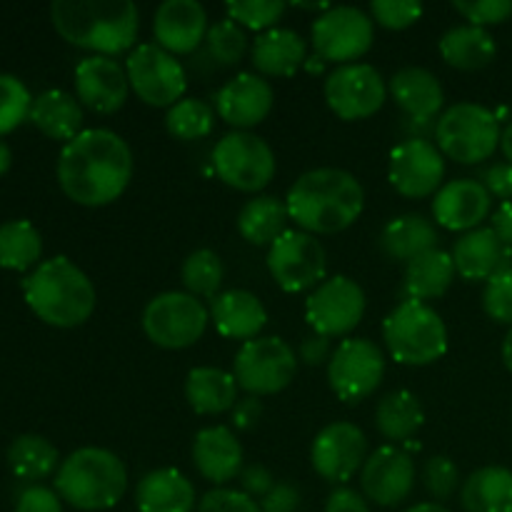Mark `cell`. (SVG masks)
<instances>
[{
    "instance_id": "obj_1",
    "label": "cell",
    "mask_w": 512,
    "mask_h": 512,
    "mask_svg": "<svg viewBox=\"0 0 512 512\" xmlns=\"http://www.w3.org/2000/svg\"><path fill=\"white\" fill-rule=\"evenodd\" d=\"M133 178V153L108 128L83 130L65 143L58 158V183L73 203L103 208L118 200Z\"/></svg>"
},
{
    "instance_id": "obj_2",
    "label": "cell",
    "mask_w": 512,
    "mask_h": 512,
    "mask_svg": "<svg viewBox=\"0 0 512 512\" xmlns=\"http://www.w3.org/2000/svg\"><path fill=\"white\" fill-rule=\"evenodd\" d=\"M290 220L310 235H335L360 218L365 205L363 185L340 168H318L300 175L288 190Z\"/></svg>"
},
{
    "instance_id": "obj_3",
    "label": "cell",
    "mask_w": 512,
    "mask_h": 512,
    "mask_svg": "<svg viewBox=\"0 0 512 512\" xmlns=\"http://www.w3.org/2000/svg\"><path fill=\"white\" fill-rule=\"evenodd\" d=\"M50 18L70 45L105 58L133 48L140 28L133 0H55Z\"/></svg>"
},
{
    "instance_id": "obj_4",
    "label": "cell",
    "mask_w": 512,
    "mask_h": 512,
    "mask_svg": "<svg viewBox=\"0 0 512 512\" xmlns=\"http://www.w3.org/2000/svg\"><path fill=\"white\" fill-rule=\"evenodd\" d=\"M23 295L28 308L53 328H78L95 310L93 283L65 255L40 263L23 280Z\"/></svg>"
},
{
    "instance_id": "obj_5",
    "label": "cell",
    "mask_w": 512,
    "mask_h": 512,
    "mask_svg": "<svg viewBox=\"0 0 512 512\" xmlns=\"http://www.w3.org/2000/svg\"><path fill=\"white\" fill-rule=\"evenodd\" d=\"M60 500L85 512L110 510L128 490L123 460L105 448H80L63 460L55 478Z\"/></svg>"
},
{
    "instance_id": "obj_6",
    "label": "cell",
    "mask_w": 512,
    "mask_h": 512,
    "mask_svg": "<svg viewBox=\"0 0 512 512\" xmlns=\"http://www.w3.org/2000/svg\"><path fill=\"white\" fill-rule=\"evenodd\" d=\"M383 340L400 365H430L448 350V328L438 310L420 300H403L383 320Z\"/></svg>"
},
{
    "instance_id": "obj_7",
    "label": "cell",
    "mask_w": 512,
    "mask_h": 512,
    "mask_svg": "<svg viewBox=\"0 0 512 512\" xmlns=\"http://www.w3.org/2000/svg\"><path fill=\"white\" fill-rule=\"evenodd\" d=\"M500 120L493 110L478 103H458L440 115L435 125L438 150L463 165L488 160L500 145Z\"/></svg>"
},
{
    "instance_id": "obj_8",
    "label": "cell",
    "mask_w": 512,
    "mask_h": 512,
    "mask_svg": "<svg viewBox=\"0 0 512 512\" xmlns=\"http://www.w3.org/2000/svg\"><path fill=\"white\" fill-rule=\"evenodd\" d=\"M218 178L240 193H260L275 175L273 148L248 130L223 135L213 150Z\"/></svg>"
},
{
    "instance_id": "obj_9",
    "label": "cell",
    "mask_w": 512,
    "mask_h": 512,
    "mask_svg": "<svg viewBox=\"0 0 512 512\" xmlns=\"http://www.w3.org/2000/svg\"><path fill=\"white\" fill-rule=\"evenodd\" d=\"M205 328L208 310L190 293H160L143 310V330L158 348H190L203 338Z\"/></svg>"
},
{
    "instance_id": "obj_10",
    "label": "cell",
    "mask_w": 512,
    "mask_h": 512,
    "mask_svg": "<svg viewBox=\"0 0 512 512\" xmlns=\"http://www.w3.org/2000/svg\"><path fill=\"white\" fill-rule=\"evenodd\" d=\"M298 373V355L283 338H255L238 350L233 375L243 390L260 398L288 388Z\"/></svg>"
},
{
    "instance_id": "obj_11",
    "label": "cell",
    "mask_w": 512,
    "mask_h": 512,
    "mask_svg": "<svg viewBox=\"0 0 512 512\" xmlns=\"http://www.w3.org/2000/svg\"><path fill=\"white\" fill-rule=\"evenodd\" d=\"M125 73L135 95L153 108H173L183 100L185 88H188L183 65L175 60V55L155 43L138 45L128 55Z\"/></svg>"
},
{
    "instance_id": "obj_12",
    "label": "cell",
    "mask_w": 512,
    "mask_h": 512,
    "mask_svg": "<svg viewBox=\"0 0 512 512\" xmlns=\"http://www.w3.org/2000/svg\"><path fill=\"white\" fill-rule=\"evenodd\" d=\"M385 375V358L368 338H348L333 350L328 363V383L343 403L355 405L378 390Z\"/></svg>"
},
{
    "instance_id": "obj_13",
    "label": "cell",
    "mask_w": 512,
    "mask_h": 512,
    "mask_svg": "<svg viewBox=\"0 0 512 512\" xmlns=\"http://www.w3.org/2000/svg\"><path fill=\"white\" fill-rule=\"evenodd\" d=\"M268 270L285 293H305L325 280V250L305 230H285L268 250Z\"/></svg>"
},
{
    "instance_id": "obj_14",
    "label": "cell",
    "mask_w": 512,
    "mask_h": 512,
    "mask_svg": "<svg viewBox=\"0 0 512 512\" xmlns=\"http://www.w3.org/2000/svg\"><path fill=\"white\" fill-rule=\"evenodd\" d=\"M365 315V293L355 280L345 275L323 280L305 300V320L313 333L325 338L348 335L358 328Z\"/></svg>"
},
{
    "instance_id": "obj_15",
    "label": "cell",
    "mask_w": 512,
    "mask_h": 512,
    "mask_svg": "<svg viewBox=\"0 0 512 512\" xmlns=\"http://www.w3.org/2000/svg\"><path fill=\"white\" fill-rule=\"evenodd\" d=\"M313 45L323 60L350 65L373 45V18L353 5H335L313 23Z\"/></svg>"
},
{
    "instance_id": "obj_16",
    "label": "cell",
    "mask_w": 512,
    "mask_h": 512,
    "mask_svg": "<svg viewBox=\"0 0 512 512\" xmlns=\"http://www.w3.org/2000/svg\"><path fill=\"white\" fill-rule=\"evenodd\" d=\"M385 80L373 65H340L325 80V100L340 120H365L378 113L385 103Z\"/></svg>"
},
{
    "instance_id": "obj_17",
    "label": "cell",
    "mask_w": 512,
    "mask_h": 512,
    "mask_svg": "<svg viewBox=\"0 0 512 512\" xmlns=\"http://www.w3.org/2000/svg\"><path fill=\"white\" fill-rule=\"evenodd\" d=\"M445 175V160L438 145L425 138H408L390 153V185L405 198H428L438 193Z\"/></svg>"
},
{
    "instance_id": "obj_18",
    "label": "cell",
    "mask_w": 512,
    "mask_h": 512,
    "mask_svg": "<svg viewBox=\"0 0 512 512\" xmlns=\"http://www.w3.org/2000/svg\"><path fill=\"white\" fill-rule=\"evenodd\" d=\"M315 473L328 483H348L368 460V440L353 423H330L315 435L310 448Z\"/></svg>"
},
{
    "instance_id": "obj_19",
    "label": "cell",
    "mask_w": 512,
    "mask_h": 512,
    "mask_svg": "<svg viewBox=\"0 0 512 512\" xmlns=\"http://www.w3.org/2000/svg\"><path fill=\"white\" fill-rule=\"evenodd\" d=\"M360 485L368 500L395 508L405 503L415 488V463L398 445H383L368 455L360 470Z\"/></svg>"
},
{
    "instance_id": "obj_20",
    "label": "cell",
    "mask_w": 512,
    "mask_h": 512,
    "mask_svg": "<svg viewBox=\"0 0 512 512\" xmlns=\"http://www.w3.org/2000/svg\"><path fill=\"white\" fill-rule=\"evenodd\" d=\"M128 88V73L113 58L90 55V58L80 60L75 68L78 100L93 113L110 115L123 108L128 100Z\"/></svg>"
},
{
    "instance_id": "obj_21",
    "label": "cell",
    "mask_w": 512,
    "mask_h": 512,
    "mask_svg": "<svg viewBox=\"0 0 512 512\" xmlns=\"http://www.w3.org/2000/svg\"><path fill=\"white\" fill-rule=\"evenodd\" d=\"M273 88L265 78L255 73H240L223 85L215 95L218 115L238 130L255 128L273 110Z\"/></svg>"
},
{
    "instance_id": "obj_22",
    "label": "cell",
    "mask_w": 512,
    "mask_h": 512,
    "mask_svg": "<svg viewBox=\"0 0 512 512\" xmlns=\"http://www.w3.org/2000/svg\"><path fill=\"white\" fill-rule=\"evenodd\" d=\"M490 213V193L480 180L458 178L445 183L435 193L433 215L440 228L453 233H470L478 230L480 223Z\"/></svg>"
},
{
    "instance_id": "obj_23",
    "label": "cell",
    "mask_w": 512,
    "mask_h": 512,
    "mask_svg": "<svg viewBox=\"0 0 512 512\" xmlns=\"http://www.w3.org/2000/svg\"><path fill=\"white\" fill-rule=\"evenodd\" d=\"M153 33L170 55L193 53L208 35V15L198 0H165L155 10Z\"/></svg>"
},
{
    "instance_id": "obj_24",
    "label": "cell",
    "mask_w": 512,
    "mask_h": 512,
    "mask_svg": "<svg viewBox=\"0 0 512 512\" xmlns=\"http://www.w3.org/2000/svg\"><path fill=\"white\" fill-rule=\"evenodd\" d=\"M512 248L495 235L493 228H478L465 233L453 248V263L460 278L468 283H488L500 270L510 268Z\"/></svg>"
},
{
    "instance_id": "obj_25",
    "label": "cell",
    "mask_w": 512,
    "mask_h": 512,
    "mask_svg": "<svg viewBox=\"0 0 512 512\" xmlns=\"http://www.w3.org/2000/svg\"><path fill=\"white\" fill-rule=\"evenodd\" d=\"M193 463L208 483L225 485L243 473V445L225 425H213L195 435Z\"/></svg>"
},
{
    "instance_id": "obj_26",
    "label": "cell",
    "mask_w": 512,
    "mask_h": 512,
    "mask_svg": "<svg viewBox=\"0 0 512 512\" xmlns=\"http://www.w3.org/2000/svg\"><path fill=\"white\" fill-rule=\"evenodd\" d=\"M210 320L223 338L248 343L268 325V310L250 290H225L210 303Z\"/></svg>"
},
{
    "instance_id": "obj_27",
    "label": "cell",
    "mask_w": 512,
    "mask_h": 512,
    "mask_svg": "<svg viewBox=\"0 0 512 512\" xmlns=\"http://www.w3.org/2000/svg\"><path fill=\"white\" fill-rule=\"evenodd\" d=\"M390 95L415 123H428L443 108V85L430 70L403 68L390 78Z\"/></svg>"
},
{
    "instance_id": "obj_28",
    "label": "cell",
    "mask_w": 512,
    "mask_h": 512,
    "mask_svg": "<svg viewBox=\"0 0 512 512\" xmlns=\"http://www.w3.org/2000/svg\"><path fill=\"white\" fill-rule=\"evenodd\" d=\"M135 508L138 512H193L195 488L180 470H153L138 483Z\"/></svg>"
},
{
    "instance_id": "obj_29",
    "label": "cell",
    "mask_w": 512,
    "mask_h": 512,
    "mask_svg": "<svg viewBox=\"0 0 512 512\" xmlns=\"http://www.w3.org/2000/svg\"><path fill=\"white\" fill-rule=\"evenodd\" d=\"M308 45L295 30L270 28L260 33L253 43V65L258 73L273 78H290L305 65Z\"/></svg>"
},
{
    "instance_id": "obj_30",
    "label": "cell",
    "mask_w": 512,
    "mask_h": 512,
    "mask_svg": "<svg viewBox=\"0 0 512 512\" xmlns=\"http://www.w3.org/2000/svg\"><path fill=\"white\" fill-rule=\"evenodd\" d=\"M378 245L385 258L395 260V263H410L418 255L438 248V230L423 215H398L385 225Z\"/></svg>"
},
{
    "instance_id": "obj_31",
    "label": "cell",
    "mask_w": 512,
    "mask_h": 512,
    "mask_svg": "<svg viewBox=\"0 0 512 512\" xmlns=\"http://www.w3.org/2000/svg\"><path fill=\"white\" fill-rule=\"evenodd\" d=\"M30 123L48 138L70 143L83 133L80 130L83 128V108H80L78 98L65 90H45L38 98H33Z\"/></svg>"
},
{
    "instance_id": "obj_32",
    "label": "cell",
    "mask_w": 512,
    "mask_h": 512,
    "mask_svg": "<svg viewBox=\"0 0 512 512\" xmlns=\"http://www.w3.org/2000/svg\"><path fill=\"white\" fill-rule=\"evenodd\" d=\"M185 400L198 415H220L238 403V380L220 368H193L185 378Z\"/></svg>"
},
{
    "instance_id": "obj_33",
    "label": "cell",
    "mask_w": 512,
    "mask_h": 512,
    "mask_svg": "<svg viewBox=\"0 0 512 512\" xmlns=\"http://www.w3.org/2000/svg\"><path fill=\"white\" fill-rule=\"evenodd\" d=\"M455 273L458 270H455L453 255L440 248L428 250V253L410 260L408 268H405V295H408V300H420V303L443 298L453 285Z\"/></svg>"
},
{
    "instance_id": "obj_34",
    "label": "cell",
    "mask_w": 512,
    "mask_h": 512,
    "mask_svg": "<svg viewBox=\"0 0 512 512\" xmlns=\"http://www.w3.org/2000/svg\"><path fill=\"white\" fill-rule=\"evenodd\" d=\"M465 512H512V470L485 465L460 488Z\"/></svg>"
},
{
    "instance_id": "obj_35",
    "label": "cell",
    "mask_w": 512,
    "mask_h": 512,
    "mask_svg": "<svg viewBox=\"0 0 512 512\" xmlns=\"http://www.w3.org/2000/svg\"><path fill=\"white\" fill-rule=\"evenodd\" d=\"M495 53V38L478 25H458L440 38V55L450 68L480 70L493 63Z\"/></svg>"
},
{
    "instance_id": "obj_36",
    "label": "cell",
    "mask_w": 512,
    "mask_h": 512,
    "mask_svg": "<svg viewBox=\"0 0 512 512\" xmlns=\"http://www.w3.org/2000/svg\"><path fill=\"white\" fill-rule=\"evenodd\" d=\"M425 423L423 403L410 390H395L388 393L378 403L375 410V428L383 438L393 440V443H405L413 438Z\"/></svg>"
},
{
    "instance_id": "obj_37",
    "label": "cell",
    "mask_w": 512,
    "mask_h": 512,
    "mask_svg": "<svg viewBox=\"0 0 512 512\" xmlns=\"http://www.w3.org/2000/svg\"><path fill=\"white\" fill-rule=\"evenodd\" d=\"M288 205L275 195H258L248 200L238 215V230L250 245H273L288 225Z\"/></svg>"
},
{
    "instance_id": "obj_38",
    "label": "cell",
    "mask_w": 512,
    "mask_h": 512,
    "mask_svg": "<svg viewBox=\"0 0 512 512\" xmlns=\"http://www.w3.org/2000/svg\"><path fill=\"white\" fill-rule=\"evenodd\" d=\"M43 255V238L30 220H8L0 225V268L23 270L33 268Z\"/></svg>"
},
{
    "instance_id": "obj_39",
    "label": "cell",
    "mask_w": 512,
    "mask_h": 512,
    "mask_svg": "<svg viewBox=\"0 0 512 512\" xmlns=\"http://www.w3.org/2000/svg\"><path fill=\"white\" fill-rule=\"evenodd\" d=\"M8 465L15 478L43 480L58 465V450L43 435H20L8 448Z\"/></svg>"
},
{
    "instance_id": "obj_40",
    "label": "cell",
    "mask_w": 512,
    "mask_h": 512,
    "mask_svg": "<svg viewBox=\"0 0 512 512\" xmlns=\"http://www.w3.org/2000/svg\"><path fill=\"white\" fill-rule=\"evenodd\" d=\"M180 278L195 298H218L220 283H223V260L218 253L200 248L185 258L180 268Z\"/></svg>"
},
{
    "instance_id": "obj_41",
    "label": "cell",
    "mask_w": 512,
    "mask_h": 512,
    "mask_svg": "<svg viewBox=\"0 0 512 512\" xmlns=\"http://www.w3.org/2000/svg\"><path fill=\"white\" fill-rule=\"evenodd\" d=\"M215 125V113L208 103L198 98H183L168 108L165 115V128L178 140H200L210 135Z\"/></svg>"
},
{
    "instance_id": "obj_42",
    "label": "cell",
    "mask_w": 512,
    "mask_h": 512,
    "mask_svg": "<svg viewBox=\"0 0 512 512\" xmlns=\"http://www.w3.org/2000/svg\"><path fill=\"white\" fill-rule=\"evenodd\" d=\"M205 45H208L210 58L218 65H235L248 53V38L233 20H220V23L210 25Z\"/></svg>"
},
{
    "instance_id": "obj_43",
    "label": "cell",
    "mask_w": 512,
    "mask_h": 512,
    "mask_svg": "<svg viewBox=\"0 0 512 512\" xmlns=\"http://www.w3.org/2000/svg\"><path fill=\"white\" fill-rule=\"evenodd\" d=\"M30 108H33V98L23 80L0 73V135L10 133L25 118H30Z\"/></svg>"
},
{
    "instance_id": "obj_44",
    "label": "cell",
    "mask_w": 512,
    "mask_h": 512,
    "mask_svg": "<svg viewBox=\"0 0 512 512\" xmlns=\"http://www.w3.org/2000/svg\"><path fill=\"white\" fill-rule=\"evenodd\" d=\"M228 20L250 30H270L285 13L283 0H238L225 5Z\"/></svg>"
},
{
    "instance_id": "obj_45",
    "label": "cell",
    "mask_w": 512,
    "mask_h": 512,
    "mask_svg": "<svg viewBox=\"0 0 512 512\" xmlns=\"http://www.w3.org/2000/svg\"><path fill=\"white\" fill-rule=\"evenodd\" d=\"M483 308L495 323L512 325V265L485 283Z\"/></svg>"
},
{
    "instance_id": "obj_46",
    "label": "cell",
    "mask_w": 512,
    "mask_h": 512,
    "mask_svg": "<svg viewBox=\"0 0 512 512\" xmlns=\"http://www.w3.org/2000/svg\"><path fill=\"white\" fill-rule=\"evenodd\" d=\"M373 23L388 30H405L423 15V5L415 0H373L370 3Z\"/></svg>"
},
{
    "instance_id": "obj_47",
    "label": "cell",
    "mask_w": 512,
    "mask_h": 512,
    "mask_svg": "<svg viewBox=\"0 0 512 512\" xmlns=\"http://www.w3.org/2000/svg\"><path fill=\"white\" fill-rule=\"evenodd\" d=\"M423 483L435 500H448L450 495L458 490V465L450 458H445V455H435V458H430L428 463H425Z\"/></svg>"
},
{
    "instance_id": "obj_48",
    "label": "cell",
    "mask_w": 512,
    "mask_h": 512,
    "mask_svg": "<svg viewBox=\"0 0 512 512\" xmlns=\"http://www.w3.org/2000/svg\"><path fill=\"white\" fill-rule=\"evenodd\" d=\"M453 8L463 15L465 20H470V25H498L512 15V0H458L453 3Z\"/></svg>"
},
{
    "instance_id": "obj_49",
    "label": "cell",
    "mask_w": 512,
    "mask_h": 512,
    "mask_svg": "<svg viewBox=\"0 0 512 512\" xmlns=\"http://www.w3.org/2000/svg\"><path fill=\"white\" fill-rule=\"evenodd\" d=\"M198 512H260V505L243 490L215 488L200 498Z\"/></svg>"
},
{
    "instance_id": "obj_50",
    "label": "cell",
    "mask_w": 512,
    "mask_h": 512,
    "mask_svg": "<svg viewBox=\"0 0 512 512\" xmlns=\"http://www.w3.org/2000/svg\"><path fill=\"white\" fill-rule=\"evenodd\" d=\"M15 512H63V505H60L58 493L43 488V485H33L20 493Z\"/></svg>"
},
{
    "instance_id": "obj_51",
    "label": "cell",
    "mask_w": 512,
    "mask_h": 512,
    "mask_svg": "<svg viewBox=\"0 0 512 512\" xmlns=\"http://www.w3.org/2000/svg\"><path fill=\"white\" fill-rule=\"evenodd\" d=\"M300 493L290 483H275L265 498H260V512H298Z\"/></svg>"
},
{
    "instance_id": "obj_52",
    "label": "cell",
    "mask_w": 512,
    "mask_h": 512,
    "mask_svg": "<svg viewBox=\"0 0 512 512\" xmlns=\"http://www.w3.org/2000/svg\"><path fill=\"white\" fill-rule=\"evenodd\" d=\"M480 183L485 185V190L490 193V198H500L503 203H510L512 200V165L510 163H498L490 165L483 173V180Z\"/></svg>"
},
{
    "instance_id": "obj_53",
    "label": "cell",
    "mask_w": 512,
    "mask_h": 512,
    "mask_svg": "<svg viewBox=\"0 0 512 512\" xmlns=\"http://www.w3.org/2000/svg\"><path fill=\"white\" fill-rule=\"evenodd\" d=\"M240 485H243V493L250 495V498H265V495L273 490L275 480L270 475V470L265 465L253 463L240 473Z\"/></svg>"
},
{
    "instance_id": "obj_54",
    "label": "cell",
    "mask_w": 512,
    "mask_h": 512,
    "mask_svg": "<svg viewBox=\"0 0 512 512\" xmlns=\"http://www.w3.org/2000/svg\"><path fill=\"white\" fill-rule=\"evenodd\" d=\"M300 360H303L305 365H323L325 360L330 363V358H333V348H330V338H325V335H308V338L300 343V350H298Z\"/></svg>"
},
{
    "instance_id": "obj_55",
    "label": "cell",
    "mask_w": 512,
    "mask_h": 512,
    "mask_svg": "<svg viewBox=\"0 0 512 512\" xmlns=\"http://www.w3.org/2000/svg\"><path fill=\"white\" fill-rule=\"evenodd\" d=\"M325 512H370L363 495L353 488H338L330 493Z\"/></svg>"
},
{
    "instance_id": "obj_56",
    "label": "cell",
    "mask_w": 512,
    "mask_h": 512,
    "mask_svg": "<svg viewBox=\"0 0 512 512\" xmlns=\"http://www.w3.org/2000/svg\"><path fill=\"white\" fill-rule=\"evenodd\" d=\"M263 418V403L255 395H248V398L238 400L233 408V425L238 430H253L255 425Z\"/></svg>"
},
{
    "instance_id": "obj_57",
    "label": "cell",
    "mask_w": 512,
    "mask_h": 512,
    "mask_svg": "<svg viewBox=\"0 0 512 512\" xmlns=\"http://www.w3.org/2000/svg\"><path fill=\"white\" fill-rule=\"evenodd\" d=\"M490 228L495 230V235H498L508 248H512V200L510 203H503L498 210H495L493 225H490Z\"/></svg>"
},
{
    "instance_id": "obj_58",
    "label": "cell",
    "mask_w": 512,
    "mask_h": 512,
    "mask_svg": "<svg viewBox=\"0 0 512 512\" xmlns=\"http://www.w3.org/2000/svg\"><path fill=\"white\" fill-rule=\"evenodd\" d=\"M500 148H503V155L512 165V123H508V128H505L503 135H500Z\"/></svg>"
},
{
    "instance_id": "obj_59",
    "label": "cell",
    "mask_w": 512,
    "mask_h": 512,
    "mask_svg": "<svg viewBox=\"0 0 512 512\" xmlns=\"http://www.w3.org/2000/svg\"><path fill=\"white\" fill-rule=\"evenodd\" d=\"M10 163H13V153H10L8 145L0 140V175H5L10 170Z\"/></svg>"
},
{
    "instance_id": "obj_60",
    "label": "cell",
    "mask_w": 512,
    "mask_h": 512,
    "mask_svg": "<svg viewBox=\"0 0 512 512\" xmlns=\"http://www.w3.org/2000/svg\"><path fill=\"white\" fill-rule=\"evenodd\" d=\"M503 363H505V368L512 373V328L508 330V335H505V340H503Z\"/></svg>"
},
{
    "instance_id": "obj_61",
    "label": "cell",
    "mask_w": 512,
    "mask_h": 512,
    "mask_svg": "<svg viewBox=\"0 0 512 512\" xmlns=\"http://www.w3.org/2000/svg\"><path fill=\"white\" fill-rule=\"evenodd\" d=\"M405 512H450V510L445 508V505H440V503H418V505H413V508H408Z\"/></svg>"
}]
</instances>
